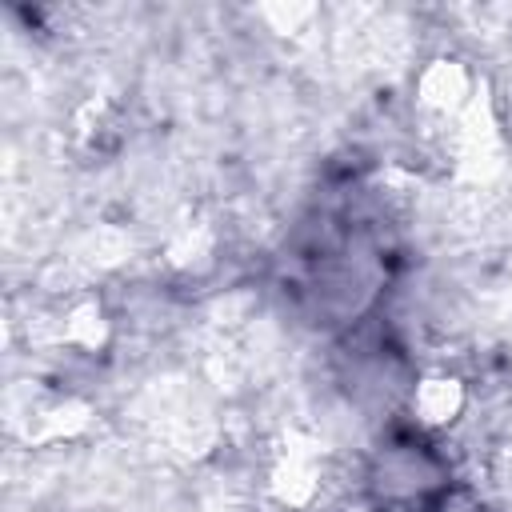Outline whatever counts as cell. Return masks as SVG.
I'll return each instance as SVG.
<instances>
[{"label": "cell", "mask_w": 512, "mask_h": 512, "mask_svg": "<svg viewBox=\"0 0 512 512\" xmlns=\"http://www.w3.org/2000/svg\"><path fill=\"white\" fill-rule=\"evenodd\" d=\"M212 436H216V428H212L208 420H200V416L176 420V448H184V452H192V456H200V452L212 444Z\"/></svg>", "instance_id": "obj_7"}, {"label": "cell", "mask_w": 512, "mask_h": 512, "mask_svg": "<svg viewBox=\"0 0 512 512\" xmlns=\"http://www.w3.org/2000/svg\"><path fill=\"white\" fill-rule=\"evenodd\" d=\"M312 4H268L264 16L276 24V32H296L304 20H312Z\"/></svg>", "instance_id": "obj_8"}, {"label": "cell", "mask_w": 512, "mask_h": 512, "mask_svg": "<svg viewBox=\"0 0 512 512\" xmlns=\"http://www.w3.org/2000/svg\"><path fill=\"white\" fill-rule=\"evenodd\" d=\"M288 444H292V448H288V456L280 460L272 488H276V496H280L284 504H308L312 492H316V448H312L308 440H300V436H292Z\"/></svg>", "instance_id": "obj_1"}, {"label": "cell", "mask_w": 512, "mask_h": 512, "mask_svg": "<svg viewBox=\"0 0 512 512\" xmlns=\"http://www.w3.org/2000/svg\"><path fill=\"white\" fill-rule=\"evenodd\" d=\"M68 340L84 344V348H96L104 344V316L96 304H80L72 316H68Z\"/></svg>", "instance_id": "obj_6"}, {"label": "cell", "mask_w": 512, "mask_h": 512, "mask_svg": "<svg viewBox=\"0 0 512 512\" xmlns=\"http://www.w3.org/2000/svg\"><path fill=\"white\" fill-rule=\"evenodd\" d=\"M460 400H464V392H460L456 380H428V384H420V392H416V408H420V416L432 420V424L456 416Z\"/></svg>", "instance_id": "obj_3"}, {"label": "cell", "mask_w": 512, "mask_h": 512, "mask_svg": "<svg viewBox=\"0 0 512 512\" xmlns=\"http://www.w3.org/2000/svg\"><path fill=\"white\" fill-rule=\"evenodd\" d=\"M208 244H212V236H208L204 228H196V232H184L180 240H172L168 256H172L176 264H192V260H200V256L208 252Z\"/></svg>", "instance_id": "obj_9"}, {"label": "cell", "mask_w": 512, "mask_h": 512, "mask_svg": "<svg viewBox=\"0 0 512 512\" xmlns=\"http://www.w3.org/2000/svg\"><path fill=\"white\" fill-rule=\"evenodd\" d=\"M420 96H424V104H432V108H464L468 100V76H464V68L460 64H452V60H436L424 76H420Z\"/></svg>", "instance_id": "obj_2"}, {"label": "cell", "mask_w": 512, "mask_h": 512, "mask_svg": "<svg viewBox=\"0 0 512 512\" xmlns=\"http://www.w3.org/2000/svg\"><path fill=\"white\" fill-rule=\"evenodd\" d=\"M84 424H88V404H80V400H68V404H60V408H52V412L44 416V424H40L36 440L72 436V432H80Z\"/></svg>", "instance_id": "obj_4"}, {"label": "cell", "mask_w": 512, "mask_h": 512, "mask_svg": "<svg viewBox=\"0 0 512 512\" xmlns=\"http://www.w3.org/2000/svg\"><path fill=\"white\" fill-rule=\"evenodd\" d=\"M84 252H88V260L100 264V268L120 264V260L128 256V236L116 232V228H96V232L84 240Z\"/></svg>", "instance_id": "obj_5"}]
</instances>
